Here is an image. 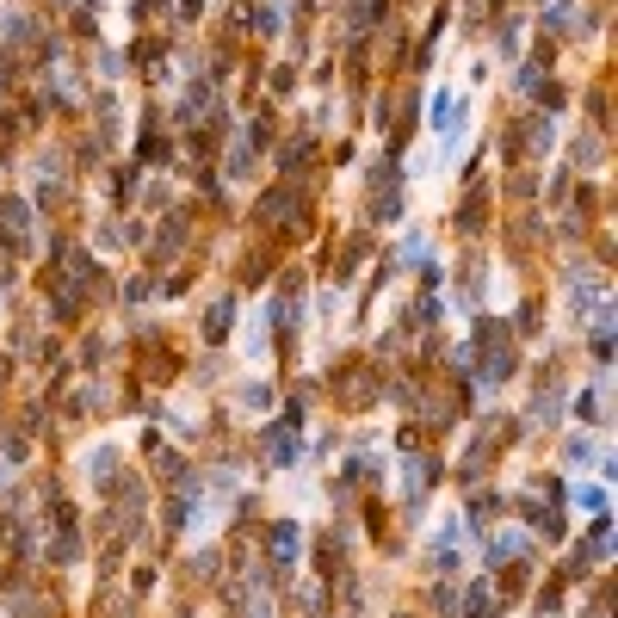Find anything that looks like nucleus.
Segmentation results:
<instances>
[{
	"mask_svg": "<svg viewBox=\"0 0 618 618\" xmlns=\"http://www.w3.org/2000/svg\"><path fill=\"white\" fill-rule=\"evenodd\" d=\"M575 507H582V513H606V489H594V483L575 489Z\"/></svg>",
	"mask_w": 618,
	"mask_h": 618,
	"instance_id": "nucleus-1",
	"label": "nucleus"
}]
</instances>
